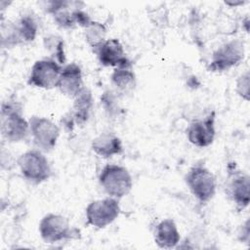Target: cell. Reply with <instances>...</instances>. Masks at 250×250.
Listing matches in <instances>:
<instances>
[{
  "mask_svg": "<svg viewBox=\"0 0 250 250\" xmlns=\"http://www.w3.org/2000/svg\"><path fill=\"white\" fill-rule=\"evenodd\" d=\"M43 46L51 59L57 61L62 66L65 65V45L62 37L57 34H49L43 38Z\"/></svg>",
  "mask_w": 250,
  "mask_h": 250,
  "instance_id": "cell-21",
  "label": "cell"
},
{
  "mask_svg": "<svg viewBox=\"0 0 250 250\" xmlns=\"http://www.w3.org/2000/svg\"><path fill=\"white\" fill-rule=\"evenodd\" d=\"M216 115L212 111L201 119L191 121L186 131L188 141L197 147L211 146L216 136Z\"/></svg>",
  "mask_w": 250,
  "mask_h": 250,
  "instance_id": "cell-12",
  "label": "cell"
},
{
  "mask_svg": "<svg viewBox=\"0 0 250 250\" xmlns=\"http://www.w3.org/2000/svg\"><path fill=\"white\" fill-rule=\"evenodd\" d=\"M100 64L105 67H119L132 64L126 56L121 42L117 38L106 39L94 51Z\"/></svg>",
  "mask_w": 250,
  "mask_h": 250,
  "instance_id": "cell-13",
  "label": "cell"
},
{
  "mask_svg": "<svg viewBox=\"0 0 250 250\" xmlns=\"http://www.w3.org/2000/svg\"><path fill=\"white\" fill-rule=\"evenodd\" d=\"M106 26L104 23L93 21L84 28V38L87 44L95 51L106 40Z\"/></svg>",
  "mask_w": 250,
  "mask_h": 250,
  "instance_id": "cell-22",
  "label": "cell"
},
{
  "mask_svg": "<svg viewBox=\"0 0 250 250\" xmlns=\"http://www.w3.org/2000/svg\"><path fill=\"white\" fill-rule=\"evenodd\" d=\"M17 165L21 176L33 185L47 182L53 175L49 159L43 151L37 148L21 153L17 159Z\"/></svg>",
  "mask_w": 250,
  "mask_h": 250,
  "instance_id": "cell-3",
  "label": "cell"
},
{
  "mask_svg": "<svg viewBox=\"0 0 250 250\" xmlns=\"http://www.w3.org/2000/svg\"><path fill=\"white\" fill-rule=\"evenodd\" d=\"M119 199L107 196L91 201L86 209L87 225L96 229H104L112 224L120 215Z\"/></svg>",
  "mask_w": 250,
  "mask_h": 250,
  "instance_id": "cell-9",
  "label": "cell"
},
{
  "mask_svg": "<svg viewBox=\"0 0 250 250\" xmlns=\"http://www.w3.org/2000/svg\"><path fill=\"white\" fill-rule=\"evenodd\" d=\"M62 70V65L50 57L37 60L31 66L27 83L45 90L57 88Z\"/></svg>",
  "mask_w": 250,
  "mask_h": 250,
  "instance_id": "cell-10",
  "label": "cell"
},
{
  "mask_svg": "<svg viewBox=\"0 0 250 250\" xmlns=\"http://www.w3.org/2000/svg\"><path fill=\"white\" fill-rule=\"evenodd\" d=\"M84 87L81 67L76 62L63 65L57 86L60 92L70 99H74Z\"/></svg>",
  "mask_w": 250,
  "mask_h": 250,
  "instance_id": "cell-14",
  "label": "cell"
},
{
  "mask_svg": "<svg viewBox=\"0 0 250 250\" xmlns=\"http://www.w3.org/2000/svg\"><path fill=\"white\" fill-rule=\"evenodd\" d=\"M249 89H250V74L249 70H245L241 73L235 81V92L244 101H249Z\"/></svg>",
  "mask_w": 250,
  "mask_h": 250,
  "instance_id": "cell-23",
  "label": "cell"
},
{
  "mask_svg": "<svg viewBox=\"0 0 250 250\" xmlns=\"http://www.w3.org/2000/svg\"><path fill=\"white\" fill-rule=\"evenodd\" d=\"M249 238H250V229H249V220L247 219L245 221L244 224H242V226L239 229L238 231V239L239 241L242 243H247L249 242Z\"/></svg>",
  "mask_w": 250,
  "mask_h": 250,
  "instance_id": "cell-25",
  "label": "cell"
},
{
  "mask_svg": "<svg viewBox=\"0 0 250 250\" xmlns=\"http://www.w3.org/2000/svg\"><path fill=\"white\" fill-rule=\"evenodd\" d=\"M94 107V97L89 88L86 86L73 99L72 110L69 112L74 120L75 125L83 126L88 122Z\"/></svg>",
  "mask_w": 250,
  "mask_h": 250,
  "instance_id": "cell-18",
  "label": "cell"
},
{
  "mask_svg": "<svg viewBox=\"0 0 250 250\" xmlns=\"http://www.w3.org/2000/svg\"><path fill=\"white\" fill-rule=\"evenodd\" d=\"M154 242L162 249L176 248L181 240V234L173 219H163L155 227Z\"/></svg>",
  "mask_w": 250,
  "mask_h": 250,
  "instance_id": "cell-17",
  "label": "cell"
},
{
  "mask_svg": "<svg viewBox=\"0 0 250 250\" xmlns=\"http://www.w3.org/2000/svg\"><path fill=\"white\" fill-rule=\"evenodd\" d=\"M92 150L102 158H110L123 151L121 139L111 132H104L95 137L91 143Z\"/></svg>",
  "mask_w": 250,
  "mask_h": 250,
  "instance_id": "cell-16",
  "label": "cell"
},
{
  "mask_svg": "<svg viewBox=\"0 0 250 250\" xmlns=\"http://www.w3.org/2000/svg\"><path fill=\"white\" fill-rule=\"evenodd\" d=\"M73 18L76 25L83 28H86L93 21L91 17L81 7H77L73 10Z\"/></svg>",
  "mask_w": 250,
  "mask_h": 250,
  "instance_id": "cell-24",
  "label": "cell"
},
{
  "mask_svg": "<svg viewBox=\"0 0 250 250\" xmlns=\"http://www.w3.org/2000/svg\"><path fill=\"white\" fill-rule=\"evenodd\" d=\"M185 182L190 193L200 203L209 202L216 194V177L203 164L191 166L185 177Z\"/></svg>",
  "mask_w": 250,
  "mask_h": 250,
  "instance_id": "cell-6",
  "label": "cell"
},
{
  "mask_svg": "<svg viewBox=\"0 0 250 250\" xmlns=\"http://www.w3.org/2000/svg\"><path fill=\"white\" fill-rule=\"evenodd\" d=\"M38 23L30 14H24L16 21L1 24V44L3 48H13L33 42L37 36Z\"/></svg>",
  "mask_w": 250,
  "mask_h": 250,
  "instance_id": "cell-2",
  "label": "cell"
},
{
  "mask_svg": "<svg viewBox=\"0 0 250 250\" xmlns=\"http://www.w3.org/2000/svg\"><path fill=\"white\" fill-rule=\"evenodd\" d=\"M120 98L121 96L118 95L113 89H106L101 95V105L105 115L110 120H115L121 117L124 111L120 103Z\"/></svg>",
  "mask_w": 250,
  "mask_h": 250,
  "instance_id": "cell-20",
  "label": "cell"
},
{
  "mask_svg": "<svg viewBox=\"0 0 250 250\" xmlns=\"http://www.w3.org/2000/svg\"><path fill=\"white\" fill-rule=\"evenodd\" d=\"M38 229L40 237L48 244L81 237L80 230L71 227L66 217L56 213L46 214L41 219Z\"/></svg>",
  "mask_w": 250,
  "mask_h": 250,
  "instance_id": "cell-5",
  "label": "cell"
},
{
  "mask_svg": "<svg viewBox=\"0 0 250 250\" xmlns=\"http://www.w3.org/2000/svg\"><path fill=\"white\" fill-rule=\"evenodd\" d=\"M28 122L29 135L35 147L44 153L52 151L61 135L60 127L51 119L39 115L30 116Z\"/></svg>",
  "mask_w": 250,
  "mask_h": 250,
  "instance_id": "cell-7",
  "label": "cell"
},
{
  "mask_svg": "<svg viewBox=\"0 0 250 250\" xmlns=\"http://www.w3.org/2000/svg\"><path fill=\"white\" fill-rule=\"evenodd\" d=\"M246 3L245 0H228V1H225V4L227 6H229L231 8H235V7H238V6H243L244 4Z\"/></svg>",
  "mask_w": 250,
  "mask_h": 250,
  "instance_id": "cell-26",
  "label": "cell"
},
{
  "mask_svg": "<svg viewBox=\"0 0 250 250\" xmlns=\"http://www.w3.org/2000/svg\"><path fill=\"white\" fill-rule=\"evenodd\" d=\"M1 135L8 143H20L29 135V122L22 114V105L8 100L1 104Z\"/></svg>",
  "mask_w": 250,
  "mask_h": 250,
  "instance_id": "cell-1",
  "label": "cell"
},
{
  "mask_svg": "<svg viewBox=\"0 0 250 250\" xmlns=\"http://www.w3.org/2000/svg\"><path fill=\"white\" fill-rule=\"evenodd\" d=\"M110 83L118 95L132 94L137 85L136 74L133 71L132 64L115 67L110 74Z\"/></svg>",
  "mask_w": 250,
  "mask_h": 250,
  "instance_id": "cell-19",
  "label": "cell"
},
{
  "mask_svg": "<svg viewBox=\"0 0 250 250\" xmlns=\"http://www.w3.org/2000/svg\"><path fill=\"white\" fill-rule=\"evenodd\" d=\"M225 191L237 211L246 209L250 202V177L247 173L233 170L229 174Z\"/></svg>",
  "mask_w": 250,
  "mask_h": 250,
  "instance_id": "cell-11",
  "label": "cell"
},
{
  "mask_svg": "<svg viewBox=\"0 0 250 250\" xmlns=\"http://www.w3.org/2000/svg\"><path fill=\"white\" fill-rule=\"evenodd\" d=\"M82 2L65 1V0H51L46 3V12L50 14L55 23L63 29H71L76 26L73 10L79 7Z\"/></svg>",
  "mask_w": 250,
  "mask_h": 250,
  "instance_id": "cell-15",
  "label": "cell"
},
{
  "mask_svg": "<svg viewBox=\"0 0 250 250\" xmlns=\"http://www.w3.org/2000/svg\"><path fill=\"white\" fill-rule=\"evenodd\" d=\"M99 184L108 196L121 199L132 190L133 179L126 167L106 164L99 174Z\"/></svg>",
  "mask_w": 250,
  "mask_h": 250,
  "instance_id": "cell-4",
  "label": "cell"
},
{
  "mask_svg": "<svg viewBox=\"0 0 250 250\" xmlns=\"http://www.w3.org/2000/svg\"><path fill=\"white\" fill-rule=\"evenodd\" d=\"M245 56L244 43L240 39H231L220 47L212 54L211 61L207 66L211 72H225L239 64Z\"/></svg>",
  "mask_w": 250,
  "mask_h": 250,
  "instance_id": "cell-8",
  "label": "cell"
}]
</instances>
